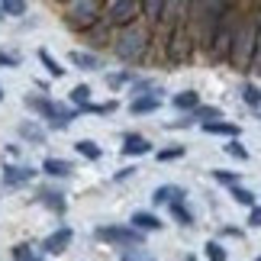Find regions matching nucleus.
<instances>
[{"mask_svg":"<svg viewBox=\"0 0 261 261\" xmlns=\"http://www.w3.org/2000/svg\"><path fill=\"white\" fill-rule=\"evenodd\" d=\"M258 16H261V0H242V16H239L232 52H229V65L236 71H252L258 48Z\"/></svg>","mask_w":261,"mask_h":261,"instance_id":"1","label":"nucleus"},{"mask_svg":"<svg viewBox=\"0 0 261 261\" xmlns=\"http://www.w3.org/2000/svg\"><path fill=\"white\" fill-rule=\"evenodd\" d=\"M155 42V36H152V26L148 23H129V26H119V33L113 36V55L119 58V62H129V65H136V62H145L148 58V48H152Z\"/></svg>","mask_w":261,"mask_h":261,"instance_id":"2","label":"nucleus"},{"mask_svg":"<svg viewBox=\"0 0 261 261\" xmlns=\"http://www.w3.org/2000/svg\"><path fill=\"white\" fill-rule=\"evenodd\" d=\"M239 16H242V0H232V7L223 13V19H219V26H216V33H213V42H210V48H206V55L213 58V62H229Z\"/></svg>","mask_w":261,"mask_h":261,"instance_id":"3","label":"nucleus"},{"mask_svg":"<svg viewBox=\"0 0 261 261\" xmlns=\"http://www.w3.org/2000/svg\"><path fill=\"white\" fill-rule=\"evenodd\" d=\"M100 16H103V7H100V0H68L65 23L71 26L74 33H84V29L94 26Z\"/></svg>","mask_w":261,"mask_h":261,"instance_id":"4","label":"nucleus"},{"mask_svg":"<svg viewBox=\"0 0 261 261\" xmlns=\"http://www.w3.org/2000/svg\"><path fill=\"white\" fill-rule=\"evenodd\" d=\"M26 107H29V110H36V113L42 116V119H48V126H52V129H65V126L74 119L71 110H62L58 103H52L48 97H36V94H29V97H26Z\"/></svg>","mask_w":261,"mask_h":261,"instance_id":"5","label":"nucleus"},{"mask_svg":"<svg viewBox=\"0 0 261 261\" xmlns=\"http://www.w3.org/2000/svg\"><path fill=\"white\" fill-rule=\"evenodd\" d=\"M139 16H142V0H110V7H107V13H103V19L113 29L136 23Z\"/></svg>","mask_w":261,"mask_h":261,"instance_id":"6","label":"nucleus"},{"mask_svg":"<svg viewBox=\"0 0 261 261\" xmlns=\"http://www.w3.org/2000/svg\"><path fill=\"white\" fill-rule=\"evenodd\" d=\"M97 239L100 242H110V245H126V248H136L142 245V229H129V226H100L97 229Z\"/></svg>","mask_w":261,"mask_h":261,"instance_id":"7","label":"nucleus"},{"mask_svg":"<svg viewBox=\"0 0 261 261\" xmlns=\"http://www.w3.org/2000/svg\"><path fill=\"white\" fill-rule=\"evenodd\" d=\"M81 36H84V42H87L90 48H107V45H113V26H110L103 16H100L94 26H87Z\"/></svg>","mask_w":261,"mask_h":261,"instance_id":"8","label":"nucleus"},{"mask_svg":"<svg viewBox=\"0 0 261 261\" xmlns=\"http://www.w3.org/2000/svg\"><path fill=\"white\" fill-rule=\"evenodd\" d=\"M71 239H74L71 226H62V229H55L52 236H45V242H42V252H45V255H62L65 248L71 245Z\"/></svg>","mask_w":261,"mask_h":261,"instance_id":"9","label":"nucleus"},{"mask_svg":"<svg viewBox=\"0 0 261 261\" xmlns=\"http://www.w3.org/2000/svg\"><path fill=\"white\" fill-rule=\"evenodd\" d=\"M165 10H168V0H142V16H145V23L152 29L162 26Z\"/></svg>","mask_w":261,"mask_h":261,"instance_id":"10","label":"nucleus"},{"mask_svg":"<svg viewBox=\"0 0 261 261\" xmlns=\"http://www.w3.org/2000/svg\"><path fill=\"white\" fill-rule=\"evenodd\" d=\"M36 177V168H23V165H10L4 171V184L7 187H23Z\"/></svg>","mask_w":261,"mask_h":261,"instance_id":"11","label":"nucleus"},{"mask_svg":"<svg viewBox=\"0 0 261 261\" xmlns=\"http://www.w3.org/2000/svg\"><path fill=\"white\" fill-rule=\"evenodd\" d=\"M148 152H152L148 139H142V136H126L123 139V155H148Z\"/></svg>","mask_w":261,"mask_h":261,"instance_id":"12","label":"nucleus"},{"mask_svg":"<svg viewBox=\"0 0 261 261\" xmlns=\"http://www.w3.org/2000/svg\"><path fill=\"white\" fill-rule=\"evenodd\" d=\"M133 226L142 229V232H158V229H162V219L155 213H142V210H139V213H133Z\"/></svg>","mask_w":261,"mask_h":261,"instance_id":"13","label":"nucleus"},{"mask_svg":"<svg viewBox=\"0 0 261 261\" xmlns=\"http://www.w3.org/2000/svg\"><path fill=\"white\" fill-rule=\"evenodd\" d=\"M203 129H206L210 136H229V139L239 136V126L236 123H223V119H206Z\"/></svg>","mask_w":261,"mask_h":261,"instance_id":"14","label":"nucleus"},{"mask_svg":"<svg viewBox=\"0 0 261 261\" xmlns=\"http://www.w3.org/2000/svg\"><path fill=\"white\" fill-rule=\"evenodd\" d=\"M42 171L52 174V177H68V174H71V162H65V158H45Z\"/></svg>","mask_w":261,"mask_h":261,"instance_id":"15","label":"nucleus"},{"mask_svg":"<svg viewBox=\"0 0 261 261\" xmlns=\"http://www.w3.org/2000/svg\"><path fill=\"white\" fill-rule=\"evenodd\" d=\"M158 107H162V100H158V97H136L133 103H129V110H133L136 116H142V113H155Z\"/></svg>","mask_w":261,"mask_h":261,"instance_id":"16","label":"nucleus"},{"mask_svg":"<svg viewBox=\"0 0 261 261\" xmlns=\"http://www.w3.org/2000/svg\"><path fill=\"white\" fill-rule=\"evenodd\" d=\"M39 200L52 210V213H65V197L58 190H39Z\"/></svg>","mask_w":261,"mask_h":261,"instance_id":"17","label":"nucleus"},{"mask_svg":"<svg viewBox=\"0 0 261 261\" xmlns=\"http://www.w3.org/2000/svg\"><path fill=\"white\" fill-rule=\"evenodd\" d=\"M180 197H184V190H180V187H174V184H165V187H158L155 190V203H174V200H180Z\"/></svg>","mask_w":261,"mask_h":261,"instance_id":"18","label":"nucleus"},{"mask_svg":"<svg viewBox=\"0 0 261 261\" xmlns=\"http://www.w3.org/2000/svg\"><path fill=\"white\" fill-rule=\"evenodd\" d=\"M71 65L84 68V71H94V68H100V58L94 52H71Z\"/></svg>","mask_w":261,"mask_h":261,"instance_id":"19","label":"nucleus"},{"mask_svg":"<svg viewBox=\"0 0 261 261\" xmlns=\"http://www.w3.org/2000/svg\"><path fill=\"white\" fill-rule=\"evenodd\" d=\"M174 107L177 110H194V107H200V94L197 90H180V94H174Z\"/></svg>","mask_w":261,"mask_h":261,"instance_id":"20","label":"nucleus"},{"mask_svg":"<svg viewBox=\"0 0 261 261\" xmlns=\"http://www.w3.org/2000/svg\"><path fill=\"white\" fill-rule=\"evenodd\" d=\"M74 148H77V155H81V158H87V162H97V158L103 155V152H100V145H97V142H90V139H81V142H77Z\"/></svg>","mask_w":261,"mask_h":261,"instance_id":"21","label":"nucleus"},{"mask_svg":"<svg viewBox=\"0 0 261 261\" xmlns=\"http://www.w3.org/2000/svg\"><path fill=\"white\" fill-rule=\"evenodd\" d=\"M19 136L29 139V142H39V145L45 142V129H39V126H33V123H19Z\"/></svg>","mask_w":261,"mask_h":261,"instance_id":"22","label":"nucleus"},{"mask_svg":"<svg viewBox=\"0 0 261 261\" xmlns=\"http://www.w3.org/2000/svg\"><path fill=\"white\" fill-rule=\"evenodd\" d=\"M0 13H7V16H23V13H26V0H0Z\"/></svg>","mask_w":261,"mask_h":261,"instance_id":"23","label":"nucleus"},{"mask_svg":"<svg viewBox=\"0 0 261 261\" xmlns=\"http://www.w3.org/2000/svg\"><path fill=\"white\" fill-rule=\"evenodd\" d=\"M171 216L177 219L180 226H194V216H190V210L180 203V200H174V203H171Z\"/></svg>","mask_w":261,"mask_h":261,"instance_id":"24","label":"nucleus"},{"mask_svg":"<svg viewBox=\"0 0 261 261\" xmlns=\"http://www.w3.org/2000/svg\"><path fill=\"white\" fill-rule=\"evenodd\" d=\"M39 62H42V65L48 68V74H52V77H62V74H65V68H62V65H58V62H55V58H52V55H48V52H45V48H39Z\"/></svg>","mask_w":261,"mask_h":261,"instance_id":"25","label":"nucleus"},{"mask_svg":"<svg viewBox=\"0 0 261 261\" xmlns=\"http://www.w3.org/2000/svg\"><path fill=\"white\" fill-rule=\"evenodd\" d=\"M232 200H236V203H242V206H248V210L255 206V194H252V190H245V187H239V184H232Z\"/></svg>","mask_w":261,"mask_h":261,"instance_id":"26","label":"nucleus"},{"mask_svg":"<svg viewBox=\"0 0 261 261\" xmlns=\"http://www.w3.org/2000/svg\"><path fill=\"white\" fill-rule=\"evenodd\" d=\"M190 116L203 119V123H206V119H219V107H194V110H190Z\"/></svg>","mask_w":261,"mask_h":261,"instance_id":"27","label":"nucleus"},{"mask_svg":"<svg viewBox=\"0 0 261 261\" xmlns=\"http://www.w3.org/2000/svg\"><path fill=\"white\" fill-rule=\"evenodd\" d=\"M242 100H245L248 107H261V90H258L255 84H245V87H242Z\"/></svg>","mask_w":261,"mask_h":261,"instance_id":"28","label":"nucleus"},{"mask_svg":"<svg viewBox=\"0 0 261 261\" xmlns=\"http://www.w3.org/2000/svg\"><path fill=\"white\" fill-rule=\"evenodd\" d=\"M226 152L229 155H232V158H239V162H245V158H248V148L242 145V142H239V139L232 136V139H229V145H226Z\"/></svg>","mask_w":261,"mask_h":261,"instance_id":"29","label":"nucleus"},{"mask_svg":"<svg viewBox=\"0 0 261 261\" xmlns=\"http://www.w3.org/2000/svg\"><path fill=\"white\" fill-rule=\"evenodd\" d=\"M71 100H74L77 107H87V103H90V87H87V84H77V87L71 90Z\"/></svg>","mask_w":261,"mask_h":261,"instance_id":"30","label":"nucleus"},{"mask_svg":"<svg viewBox=\"0 0 261 261\" xmlns=\"http://www.w3.org/2000/svg\"><path fill=\"white\" fill-rule=\"evenodd\" d=\"M206 258L210 261H226V248L219 242H206Z\"/></svg>","mask_w":261,"mask_h":261,"instance_id":"31","label":"nucleus"},{"mask_svg":"<svg viewBox=\"0 0 261 261\" xmlns=\"http://www.w3.org/2000/svg\"><path fill=\"white\" fill-rule=\"evenodd\" d=\"M13 261H39L29 245H13Z\"/></svg>","mask_w":261,"mask_h":261,"instance_id":"32","label":"nucleus"},{"mask_svg":"<svg viewBox=\"0 0 261 261\" xmlns=\"http://www.w3.org/2000/svg\"><path fill=\"white\" fill-rule=\"evenodd\" d=\"M184 155V145H174V148H162L158 152V162H174V158Z\"/></svg>","mask_w":261,"mask_h":261,"instance_id":"33","label":"nucleus"},{"mask_svg":"<svg viewBox=\"0 0 261 261\" xmlns=\"http://www.w3.org/2000/svg\"><path fill=\"white\" fill-rule=\"evenodd\" d=\"M252 71L261 74V16H258V48H255V62H252Z\"/></svg>","mask_w":261,"mask_h":261,"instance_id":"34","label":"nucleus"},{"mask_svg":"<svg viewBox=\"0 0 261 261\" xmlns=\"http://www.w3.org/2000/svg\"><path fill=\"white\" fill-rule=\"evenodd\" d=\"M0 65H4V68H16V65H19V55H13V52H0Z\"/></svg>","mask_w":261,"mask_h":261,"instance_id":"35","label":"nucleus"},{"mask_svg":"<svg viewBox=\"0 0 261 261\" xmlns=\"http://www.w3.org/2000/svg\"><path fill=\"white\" fill-rule=\"evenodd\" d=\"M213 177L219 180V184H229V187H232V184H236V180H239V177H236L232 171H213Z\"/></svg>","mask_w":261,"mask_h":261,"instance_id":"36","label":"nucleus"},{"mask_svg":"<svg viewBox=\"0 0 261 261\" xmlns=\"http://www.w3.org/2000/svg\"><path fill=\"white\" fill-rule=\"evenodd\" d=\"M248 226H261V206H252V213H248Z\"/></svg>","mask_w":261,"mask_h":261,"instance_id":"37","label":"nucleus"},{"mask_svg":"<svg viewBox=\"0 0 261 261\" xmlns=\"http://www.w3.org/2000/svg\"><path fill=\"white\" fill-rule=\"evenodd\" d=\"M126 81H129V74H110V77H107L110 87H119V84H126Z\"/></svg>","mask_w":261,"mask_h":261,"instance_id":"38","label":"nucleus"},{"mask_svg":"<svg viewBox=\"0 0 261 261\" xmlns=\"http://www.w3.org/2000/svg\"><path fill=\"white\" fill-rule=\"evenodd\" d=\"M133 171H136V168H123L119 174H113V180H126V177H133Z\"/></svg>","mask_w":261,"mask_h":261,"instance_id":"39","label":"nucleus"},{"mask_svg":"<svg viewBox=\"0 0 261 261\" xmlns=\"http://www.w3.org/2000/svg\"><path fill=\"white\" fill-rule=\"evenodd\" d=\"M123 261H152V258H145V255H139V258H136V255H126Z\"/></svg>","mask_w":261,"mask_h":261,"instance_id":"40","label":"nucleus"},{"mask_svg":"<svg viewBox=\"0 0 261 261\" xmlns=\"http://www.w3.org/2000/svg\"><path fill=\"white\" fill-rule=\"evenodd\" d=\"M0 100H4V87H0Z\"/></svg>","mask_w":261,"mask_h":261,"instance_id":"41","label":"nucleus"},{"mask_svg":"<svg viewBox=\"0 0 261 261\" xmlns=\"http://www.w3.org/2000/svg\"><path fill=\"white\" fill-rule=\"evenodd\" d=\"M58 4H68V0H58Z\"/></svg>","mask_w":261,"mask_h":261,"instance_id":"42","label":"nucleus"},{"mask_svg":"<svg viewBox=\"0 0 261 261\" xmlns=\"http://www.w3.org/2000/svg\"><path fill=\"white\" fill-rule=\"evenodd\" d=\"M187 261H197V258H187Z\"/></svg>","mask_w":261,"mask_h":261,"instance_id":"43","label":"nucleus"},{"mask_svg":"<svg viewBox=\"0 0 261 261\" xmlns=\"http://www.w3.org/2000/svg\"><path fill=\"white\" fill-rule=\"evenodd\" d=\"M258 261H261V258H258Z\"/></svg>","mask_w":261,"mask_h":261,"instance_id":"44","label":"nucleus"}]
</instances>
